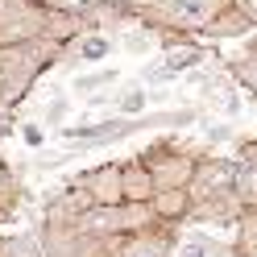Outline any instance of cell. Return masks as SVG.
I'll use <instances>...</instances> for the list:
<instances>
[{"label":"cell","mask_w":257,"mask_h":257,"mask_svg":"<svg viewBox=\"0 0 257 257\" xmlns=\"http://www.w3.org/2000/svg\"><path fill=\"white\" fill-rule=\"evenodd\" d=\"M191 199L195 203H212V199H236V162H220V158H195L191 170Z\"/></svg>","instance_id":"cell-2"},{"label":"cell","mask_w":257,"mask_h":257,"mask_svg":"<svg viewBox=\"0 0 257 257\" xmlns=\"http://www.w3.org/2000/svg\"><path fill=\"white\" fill-rule=\"evenodd\" d=\"M141 162H146L150 174L158 179V191L162 187H187L191 170H195V158H187L183 150H174V146H150L146 154H141Z\"/></svg>","instance_id":"cell-3"},{"label":"cell","mask_w":257,"mask_h":257,"mask_svg":"<svg viewBox=\"0 0 257 257\" xmlns=\"http://www.w3.org/2000/svg\"><path fill=\"white\" fill-rule=\"evenodd\" d=\"M146 104H150V95H146V87H141V83H128V87L116 95V112H120V116H141Z\"/></svg>","instance_id":"cell-13"},{"label":"cell","mask_w":257,"mask_h":257,"mask_svg":"<svg viewBox=\"0 0 257 257\" xmlns=\"http://www.w3.org/2000/svg\"><path fill=\"white\" fill-rule=\"evenodd\" d=\"M79 183L87 187L95 207H124V183H120V166L116 162H104V166L87 170Z\"/></svg>","instance_id":"cell-4"},{"label":"cell","mask_w":257,"mask_h":257,"mask_svg":"<svg viewBox=\"0 0 257 257\" xmlns=\"http://www.w3.org/2000/svg\"><path fill=\"white\" fill-rule=\"evenodd\" d=\"M104 83H116V71H95V75H79L75 83H71V91H75V95H100V91H104Z\"/></svg>","instance_id":"cell-14"},{"label":"cell","mask_w":257,"mask_h":257,"mask_svg":"<svg viewBox=\"0 0 257 257\" xmlns=\"http://www.w3.org/2000/svg\"><path fill=\"white\" fill-rule=\"evenodd\" d=\"M50 9L54 13H67V17H75V21H83L87 13L100 9V0H50Z\"/></svg>","instance_id":"cell-16"},{"label":"cell","mask_w":257,"mask_h":257,"mask_svg":"<svg viewBox=\"0 0 257 257\" xmlns=\"http://www.w3.org/2000/svg\"><path fill=\"white\" fill-rule=\"evenodd\" d=\"M112 54V38L104 34H79L75 38V58H83V62H100Z\"/></svg>","instance_id":"cell-11"},{"label":"cell","mask_w":257,"mask_h":257,"mask_svg":"<svg viewBox=\"0 0 257 257\" xmlns=\"http://www.w3.org/2000/svg\"><path fill=\"white\" fill-rule=\"evenodd\" d=\"M120 183H124V203H154V195H158V179L141 158L120 166Z\"/></svg>","instance_id":"cell-6"},{"label":"cell","mask_w":257,"mask_h":257,"mask_svg":"<svg viewBox=\"0 0 257 257\" xmlns=\"http://www.w3.org/2000/svg\"><path fill=\"white\" fill-rule=\"evenodd\" d=\"M228 75L236 79V87H245L253 100H257V42H253L236 62H228Z\"/></svg>","instance_id":"cell-10"},{"label":"cell","mask_w":257,"mask_h":257,"mask_svg":"<svg viewBox=\"0 0 257 257\" xmlns=\"http://www.w3.org/2000/svg\"><path fill=\"white\" fill-rule=\"evenodd\" d=\"M54 58H58V46L46 42V38L5 42L0 46V112H9L13 104H17Z\"/></svg>","instance_id":"cell-1"},{"label":"cell","mask_w":257,"mask_h":257,"mask_svg":"<svg viewBox=\"0 0 257 257\" xmlns=\"http://www.w3.org/2000/svg\"><path fill=\"white\" fill-rule=\"evenodd\" d=\"M62 112H67V95H58V100H50L42 116H46V120H62Z\"/></svg>","instance_id":"cell-20"},{"label":"cell","mask_w":257,"mask_h":257,"mask_svg":"<svg viewBox=\"0 0 257 257\" xmlns=\"http://www.w3.org/2000/svg\"><path fill=\"white\" fill-rule=\"evenodd\" d=\"M154 220L162 224H174V220H191V207H195V199H191L187 187H162L154 195Z\"/></svg>","instance_id":"cell-7"},{"label":"cell","mask_w":257,"mask_h":257,"mask_svg":"<svg viewBox=\"0 0 257 257\" xmlns=\"http://www.w3.org/2000/svg\"><path fill=\"white\" fill-rule=\"evenodd\" d=\"M166 79H174V71L166 67V62H162V67H158V71H154V67L146 71V83H166Z\"/></svg>","instance_id":"cell-21"},{"label":"cell","mask_w":257,"mask_h":257,"mask_svg":"<svg viewBox=\"0 0 257 257\" xmlns=\"http://www.w3.org/2000/svg\"><path fill=\"white\" fill-rule=\"evenodd\" d=\"M9 195H13V170H9V162L0 158V203L9 207Z\"/></svg>","instance_id":"cell-19"},{"label":"cell","mask_w":257,"mask_h":257,"mask_svg":"<svg viewBox=\"0 0 257 257\" xmlns=\"http://www.w3.org/2000/svg\"><path fill=\"white\" fill-rule=\"evenodd\" d=\"M0 257H46V245H42L38 236L21 232V236H9V240H0Z\"/></svg>","instance_id":"cell-12"},{"label":"cell","mask_w":257,"mask_h":257,"mask_svg":"<svg viewBox=\"0 0 257 257\" xmlns=\"http://www.w3.org/2000/svg\"><path fill=\"white\" fill-rule=\"evenodd\" d=\"M100 9L120 13V17H137V0H100Z\"/></svg>","instance_id":"cell-17"},{"label":"cell","mask_w":257,"mask_h":257,"mask_svg":"<svg viewBox=\"0 0 257 257\" xmlns=\"http://www.w3.org/2000/svg\"><path fill=\"white\" fill-rule=\"evenodd\" d=\"M249 34H257V25L240 13L236 5H228V9H220V17L203 29V38H220V42H232V38H249Z\"/></svg>","instance_id":"cell-8"},{"label":"cell","mask_w":257,"mask_h":257,"mask_svg":"<svg viewBox=\"0 0 257 257\" xmlns=\"http://www.w3.org/2000/svg\"><path fill=\"white\" fill-rule=\"evenodd\" d=\"M5 212H9V207H5V203H0V216H5Z\"/></svg>","instance_id":"cell-24"},{"label":"cell","mask_w":257,"mask_h":257,"mask_svg":"<svg viewBox=\"0 0 257 257\" xmlns=\"http://www.w3.org/2000/svg\"><path fill=\"white\" fill-rule=\"evenodd\" d=\"M120 257H174L170 240L166 236H154V232H137L120 245Z\"/></svg>","instance_id":"cell-9"},{"label":"cell","mask_w":257,"mask_h":257,"mask_svg":"<svg viewBox=\"0 0 257 257\" xmlns=\"http://www.w3.org/2000/svg\"><path fill=\"white\" fill-rule=\"evenodd\" d=\"M232 5H236V9H240V13H245V17L257 25V0H232Z\"/></svg>","instance_id":"cell-23"},{"label":"cell","mask_w":257,"mask_h":257,"mask_svg":"<svg viewBox=\"0 0 257 257\" xmlns=\"http://www.w3.org/2000/svg\"><path fill=\"white\" fill-rule=\"evenodd\" d=\"M174 257H207V245L203 240H183V245H174Z\"/></svg>","instance_id":"cell-18"},{"label":"cell","mask_w":257,"mask_h":257,"mask_svg":"<svg viewBox=\"0 0 257 257\" xmlns=\"http://www.w3.org/2000/svg\"><path fill=\"white\" fill-rule=\"evenodd\" d=\"M203 58H207V50H203V46L191 38V34H166V38H162V62H166L174 75L195 71Z\"/></svg>","instance_id":"cell-5"},{"label":"cell","mask_w":257,"mask_h":257,"mask_svg":"<svg viewBox=\"0 0 257 257\" xmlns=\"http://www.w3.org/2000/svg\"><path fill=\"white\" fill-rule=\"evenodd\" d=\"M21 137L29 141V146H42V128L38 124H21Z\"/></svg>","instance_id":"cell-22"},{"label":"cell","mask_w":257,"mask_h":257,"mask_svg":"<svg viewBox=\"0 0 257 257\" xmlns=\"http://www.w3.org/2000/svg\"><path fill=\"white\" fill-rule=\"evenodd\" d=\"M236 83H228V79H207V95L224 108V112H236Z\"/></svg>","instance_id":"cell-15"}]
</instances>
